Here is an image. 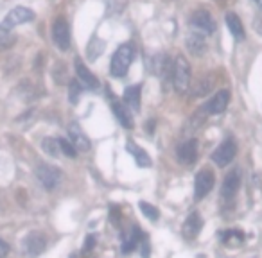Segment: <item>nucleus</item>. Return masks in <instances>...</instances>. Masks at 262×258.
Wrapping results in <instances>:
<instances>
[{
	"mask_svg": "<svg viewBox=\"0 0 262 258\" xmlns=\"http://www.w3.org/2000/svg\"><path fill=\"white\" fill-rule=\"evenodd\" d=\"M135 59V48L131 43H122L117 47V50L111 56V63H110V72L113 77H124L130 70L131 63Z\"/></svg>",
	"mask_w": 262,
	"mask_h": 258,
	"instance_id": "obj_1",
	"label": "nucleus"
},
{
	"mask_svg": "<svg viewBox=\"0 0 262 258\" xmlns=\"http://www.w3.org/2000/svg\"><path fill=\"white\" fill-rule=\"evenodd\" d=\"M173 86L178 94H187L190 88V65L183 56H176L173 65Z\"/></svg>",
	"mask_w": 262,
	"mask_h": 258,
	"instance_id": "obj_2",
	"label": "nucleus"
},
{
	"mask_svg": "<svg viewBox=\"0 0 262 258\" xmlns=\"http://www.w3.org/2000/svg\"><path fill=\"white\" fill-rule=\"evenodd\" d=\"M34 20V13L31 9H27L24 5H18V7H13V9L5 15V18L0 22V32H9L11 29H15L16 25H22V23H27V22Z\"/></svg>",
	"mask_w": 262,
	"mask_h": 258,
	"instance_id": "obj_3",
	"label": "nucleus"
},
{
	"mask_svg": "<svg viewBox=\"0 0 262 258\" xmlns=\"http://www.w3.org/2000/svg\"><path fill=\"white\" fill-rule=\"evenodd\" d=\"M237 154V143L234 138H226L217 145L214 153H212V162H214L217 167H226L234 162Z\"/></svg>",
	"mask_w": 262,
	"mask_h": 258,
	"instance_id": "obj_4",
	"label": "nucleus"
},
{
	"mask_svg": "<svg viewBox=\"0 0 262 258\" xmlns=\"http://www.w3.org/2000/svg\"><path fill=\"white\" fill-rule=\"evenodd\" d=\"M189 25L192 27L190 31L199 32V34H203V36H207V34H212V32L215 31L214 18H212V15H210L209 11H205V9L194 11V13L190 15Z\"/></svg>",
	"mask_w": 262,
	"mask_h": 258,
	"instance_id": "obj_5",
	"label": "nucleus"
},
{
	"mask_svg": "<svg viewBox=\"0 0 262 258\" xmlns=\"http://www.w3.org/2000/svg\"><path fill=\"white\" fill-rule=\"evenodd\" d=\"M36 178L38 181L42 183V187L45 190H54L59 185V179H61V170L54 165L49 164H38L36 165Z\"/></svg>",
	"mask_w": 262,
	"mask_h": 258,
	"instance_id": "obj_6",
	"label": "nucleus"
},
{
	"mask_svg": "<svg viewBox=\"0 0 262 258\" xmlns=\"http://www.w3.org/2000/svg\"><path fill=\"white\" fill-rule=\"evenodd\" d=\"M214 185H215V176H214L212 170L210 169L199 170L198 176H196V179H194V197H196V201H201L203 197H207V195L212 192Z\"/></svg>",
	"mask_w": 262,
	"mask_h": 258,
	"instance_id": "obj_7",
	"label": "nucleus"
},
{
	"mask_svg": "<svg viewBox=\"0 0 262 258\" xmlns=\"http://www.w3.org/2000/svg\"><path fill=\"white\" fill-rule=\"evenodd\" d=\"M228 102H230V92L228 90H219L217 94L212 97L210 100H207L203 106H201V111L205 115H219L228 108Z\"/></svg>",
	"mask_w": 262,
	"mask_h": 258,
	"instance_id": "obj_8",
	"label": "nucleus"
},
{
	"mask_svg": "<svg viewBox=\"0 0 262 258\" xmlns=\"http://www.w3.org/2000/svg\"><path fill=\"white\" fill-rule=\"evenodd\" d=\"M52 40L54 45L59 50H68L70 48V27L65 18H56L52 25Z\"/></svg>",
	"mask_w": 262,
	"mask_h": 258,
	"instance_id": "obj_9",
	"label": "nucleus"
},
{
	"mask_svg": "<svg viewBox=\"0 0 262 258\" xmlns=\"http://www.w3.org/2000/svg\"><path fill=\"white\" fill-rule=\"evenodd\" d=\"M24 249L29 257H40L47 249V237L42 232H31L24 240Z\"/></svg>",
	"mask_w": 262,
	"mask_h": 258,
	"instance_id": "obj_10",
	"label": "nucleus"
},
{
	"mask_svg": "<svg viewBox=\"0 0 262 258\" xmlns=\"http://www.w3.org/2000/svg\"><path fill=\"white\" fill-rule=\"evenodd\" d=\"M239 187H241V170L236 169L226 174L225 181H223V187H221V199L226 201V203L232 201L236 197Z\"/></svg>",
	"mask_w": 262,
	"mask_h": 258,
	"instance_id": "obj_11",
	"label": "nucleus"
},
{
	"mask_svg": "<svg viewBox=\"0 0 262 258\" xmlns=\"http://www.w3.org/2000/svg\"><path fill=\"white\" fill-rule=\"evenodd\" d=\"M176 156H178V162L182 165H194L198 160V142L194 138H190V140L180 143L176 149Z\"/></svg>",
	"mask_w": 262,
	"mask_h": 258,
	"instance_id": "obj_12",
	"label": "nucleus"
},
{
	"mask_svg": "<svg viewBox=\"0 0 262 258\" xmlns=\"http://www.w3.org/2000/svg\"><path fill=\"white\" fill-rule=\"evenodd\" d=\"M68 135H70V142L74 143V147L81 151V153H88L90 147H92V142L90 138L84 135V131L81 129L78 122H70L68 124Z\"/></svg>",
	"mask_w": 262,
	"mask_h": 258,
	"instance_id": "obj_13",
	"label": "nucleus"
},
{
	"mask_svg": "<svg viewBox=\"0 0 262 258\" xmlns=\"http://www.w3.org/2000/svg\"><path fill=\"white\" fill-rule=\"evenodd\" d=\"M76 74L79 77V83L83 85V88H88V90H99V79L95 77L92 72H90L84 63L81 61L79 58H76Z\"/></svg>",
	"mask_w": 262,
	"mask_h": 258,
	"instance_id": "obj_14",
	"label": "nucleus"
},
{
	"mask_svg": "<svg viewBox=\"0 0 262 258\" xmlns=\"http://www.w3.org/2000/svg\"><path fill=\"white\" fill-rule=\"evenodd\" d=\"M201 228H203V219H201V215H199L198 211H192V213L185 219L183 228H182V230H183V237L192 240V238H196L199 235Z\"/></svg>",
	"mask_w": 262,
	"mask_h": 258,
	"instance_id": "obj_15",
	"label": "nucleus"
},
{
	"mask_svg": "<svg viewBox=\"0 0 262 258\" xmlns=\"http://www.w3.org/2000/svg\"><path fill=\"white\" fill-rule=\"evenodd\" d=\"M185 45L189 48V52L192 56H201V54L207 50V42H205V36L199 34V32L190 31L187 34V40H185Z\"/></svg>",
	"mask_w": 262,
	"mask_h": 258,
	"instance_id": "obj_16",
	"label": "nucleus"
},
{
	"mask_svg": "<svg viewBox=\"0 0 262 258\" xmlns=\"http://www.w3.org/2000/svg\"><path fill=\"white\" fill-rule=\"evenodd\" d=\"M111 110H113V113H115V118L122 124V127H126V129H133V126H135V122H133V118H131L130 111H128V108L124 104H122L121 100L117 99H111Z\"/></svg>",
	"mask_w": 262,
	"mask_h": 258,
	"instance_id": "obj_17",
	"label": "nucleus"
},
{
	"mask_svg": "<svg viewBox=\"0 0 262 258\" xmlns=\"http://www.w3.org/2000/svg\"><path fill=\"white\" fill-rule=\"evenodd\" d=\"M146 238V235L140 232V228L138 226H133L130 230V233H128L126 237H124V240H122V246H121V249H122V253L124 255H128V253H131L133 249L136 248V244L138 242H142Z\"/></svg>",
	"mask_w": 262,
	"mask_h": 258,
	"instance_id": "obj_18",
	"label": "nucleus"
},
{
	"mask_svg": "<svg viewBox=\"0 0 262 258\" xmlns=\"http://www.w3.org/2000/svg\"><path fill=\"white\" fill-rule=\"evenodd\" d=\"M124 100L133 111H140V100H142V85H133L128 86L124 90Z\"/></svg>",
	"mask_w": 262,
	"mask_h": 258,
	"instance_id": "obj_19",
	"label": "nucleus"
},
{
	"mask_svg": "<svg viewBox=\"0 0 262 258\" xmlns=\"http://www.w3.org/2000/svg\"><path fill=\"white\" fill-rule=\"evenodd\" d=\"M219 238L226 248H239L244 244V233L241 230H225L219 233Z\"/></svg>",
	"mask_w": 262,
	"mask_h": 258,
	"instance_id": "obj_20",
	"label": "nucleus"
},
{
	"mask_svg": "<svg viewBox=\"0 0 262 258\" xmlns=\"http://www.w3.org/2000/svg\"><path fill=\"white\" fill-rule=\"evenodd\" d=\"M214 86H215V75L210 74V75H205V77H199V79L196 81V85L190 86V90H192V95H194V97H205L209 92H212Z\"/></svg>",
	"mask_w": 262,
	"mask_h": 258,
	"instance_id": "obj_21",
	"label": "nucleus"
},
{
	"mask_svg": "<svg viewBox=\"0 0 262 258\" xmlns=\"http://www.w3.org/2000/svg\"><path fill=\"white\" fill-rule=\"evenodd\" d=\"M126 149H128V153L133 154V158H135V162H136L138 167H151V158H149V154H147L142 147H138L135 142L128 140Z\"/></svg>",
	"mask_w": 262,
	"mask_h": 258,
	"instance_id": "obj_22",
	"label": "nucleus"
},
{
	"mask_svg": "<svg viewBox=\"0 0 262 258\" xmlns=\"http://www.w3.org/2000/svg\"><path fill=\"white\" fill-rule=\"evenodd\" d=\"M226 25H228V31L236 40H244V25H242L241 18L236 15V13H226Z\"/></svg>",
	"mask_w": 262,
	"mask_h": 258,
	"instance_id": "obj_23",
	"label": "nucleus"
},
{
	"mask_svg": "<svg viewBox=\"0 0 262 258\" xmlns=\"http://www.w3.org/2000/svg\"><path fill=\"white\" fill-rule=\"evenodd\" d=\"M105 48H106L105 40H101V38H97V36H92V40H90L88 45H86V58H88L90 61H97V58L105 52Z\"/></svg>",
	"mask_w": 262,
	"mask_h": 258,
	"instance_id": "obj_24",
	"label": "nucleus"
},
{
	"mask_svg": "<svg viewBox=\"0 0 262 258\" xmlns=\"http://www.w3.org/2000/svg\"><path fill=\"white\" fill-rule=\"evenodd\" d=\"M126 5H128V0H105L106 16L121 15L122 11L126 9Z\"/></svg>",
	"mask_w": 262,
	"mask_h": 258,
	"instance_id": "obj_25",
	"label": "nucleus"
},
{
	"mask_svg": "<svg viewBox=\"0 0 262 258\" xmlns=\"http://www.w3.org/2000/svg\"><path fill=\"white\" fill-rule=\"evenodd\" d=\"M42 151L49 156H52V158H58L59 153H61V149H59V143H58V138H43L42 140Z\"/></svg>",
	"mask_w": 262,
	"mask_h": 258,
	"instance_id": "obj_26",
	"label": "nucleus"
},
{
	"mask_svg": "<svg viewBox=\"0 0 262 258\" xmlns=\"http://www.w3.org/2000/svg\"><path fill=\"white\" fill-rule=\"evenodd\" d=\"M81 92H83V85H81L79 81L72 79L70 83H68V99H70L72 104H78L79 102V95H81Z\"/></svg>",
	"mask_w": 262,
	"mask_h": 258,
	"instance_id": "obj_27",
	"label": "nucleus"
},
{
	"mask_svg": "<svg viewBox=\"0 0 262 258\" xmlns=\"http://www.w3.org/2000/svg\"><path fill=\"white\" fill-rule=\"evenodd\" d=\"M138 208H140L142 213H144V215H146L149 221H153V222L158 221V215H160V213H158L157 206L149 205V203H146V201H140V203H138Z\"/></svg>",
	"mask_w": 262,
	"mask_h": 258,
	"instance_id": "obj_28",
	"label": "nucleus"
},
{
	"mask_svg": "<svg viewBox=\"0 0 262 258\" xmlns=\"http://www.w3.org/2000/svg\"><path fill=\"white\" fill-rule=\"evenodd\" d=\"M58 143H59V149H61V153L68 158H76L78 156V149L74 147V143L67 138H58Z\"/></svg>",
	"mask_w": 262,
	"mask_h": 258,
	"instance_id": "obj_29",
	"label": "nucleus"
},
{
	"mask_svg": "<svg viewBox=\"0 0 262 258\" xmlns=\"http://www.w3.org/2000/svg\"><path fill=\"white\" fill-rule=\"evenodd\" d=\"M15 43V36H9V32H0V48L11 47Z\"/></svg>",
	"mask_w": 262,
	"mask_h": 258,
	"instance_id": "obj_30",
	"label": "nucleus"
},
{
	"mask_svg": "<svg viewBox=\"0 0 262 258\" xmlns=\"http://www.w3.org/2000/svg\"><path fill=\"white\" fill-rule=\"evenodd\" d=\"M95 242H97V237H95V235H86L84 246H83V253H90V251L95 248Z\"/></svg>",
	"mask_w": 262,
	"mask_h": 258,
	"instance_id": "obj_31",
	"label": "nucleus"
},
{
	"mask_svg": "<svg viewBox=\"0 0 262 258\" xmlns=\"http://www.w3.org/2000/svg\"><path fill=\"white\" fill-rule=\"evenodd\" d=\"M142 258H151V246L147 242V238L142 240Z\"/></svg>",
	"mask_w": 262,
	"mask_h": 258,
	"instance_id": "obj_32",
	"label": "nucleus"
},
{
	"mask_svg": "<svg viewBox=\"0 0 262 258\" xmlns=\"http://www.w3.org/2000/svg\"><path fill=\"white\" fill-rule=\"evenodd\" d=\"M110 219H111V222H113V224L121 221V211H119V208H115V206H111V210H110Z\"/></svg>",
	"mask_w": 262,
	"mask_h": 258,
	"instance_id": "obj_33",
	"label": "nucleus"
},
{
	"mask_svg": "<svg viewBox=\"0 0 262 258\" xmlns=\"http://www.w3.org/2000/svg\"><path fill=\"white\" fill-rule=\"evenodd\" d=\"M7 253H9V246L0 238V258H5L7 257Z\"/></svg>",
	"mask_w": 262,
	"mask_h": 258,
	"instance_id": "obj_34",
	"label": "nucleus"
},
{
	"mask_svg": "<svg viewBox=\"0 0 262 258\" xmlns=\"http://www.w3.org/2000/svg\"><path fill=\"white\" fill-rule=\"evenodd\" d=\"M155 124H157L155 120H149V122L146 124V126H144V127L147 129V133H149V135H153V133H155Z\"/></svg>",
	"mask_w": 262,
	"mask_h": 258,
	"instance_id": "obj_35",
	"label": "nucleus"
},
{
	"mask_svg": "<svg viewBox=\"0 0 262 258\" xmlns=\"http://www.w3.org/2000/svg\"><path fill=\"white\" fill-rule=\"evenodd\" d=\"M253 2H255V4H257L259 7H261V9H262V0H253Z\"/></svg>",
	"mask_w": 262,
	"mask_h": 258,
	"instance_id": "obj_36",
	"label": "nucleus"
},
{
	"mask_svg": "<svg viewBox=\"0 0 262 258\" xmlns=\"http://www.w3.org/2000/svg\"><path fill=\"white\" fill-rule=\"evenodd\" d=\"M70 258H78V257H76V255H72V257H70Z\"/></svg>",
	"mask_w": 262,
	"mask_h": 258,
	"instance_id": "obj_37",
	"label": "nucleus"
}]
</instances>
